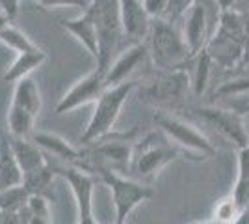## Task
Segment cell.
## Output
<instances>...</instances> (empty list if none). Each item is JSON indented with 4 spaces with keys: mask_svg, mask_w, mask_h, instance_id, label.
<instances>
[{
    "mask_svg": "<svg viewBox=\"0 0 249 224\" xmlns=\"http://www.w3.org/2000/svg\"><path fill=\"white\" fill-rule=\"evenodd\" d=\"M86 11L91 15L97 28V38H99L97 67L106 73L114 62L117 45L123 36L121 6H119V0H91Z\"/></svg>",
    "mask_w": 249,
    "mask_h": 224,
    "instance_id": "cell-1",
    "label": "cell"
},
{
    "mask_svg": "<svg viewBox=\"0 0 249 224\" xmlns=\"http://www.w3.org/2000/svg\"><path fill=\"white\" fill-rule=\"evenodd\" d=\"M134 88L136 84L132 81H126L121 84L108 86L104 90L101 99L95 103L93 114L88 122V127L84 129L82 137H80V142L84 146L93 144V142L104 139L112 133L115 122L121 114V108H123V105L126 103V99L132 94Z\"/></svg>",
    "mask_w": 249,
    "mask_h": 224,
    "instance_id": "cell-2",
    "label": "cell"
},
{
    "mask_svg": "<svg viewBox=\"0 0 249 224\" xmlns=\"http://www.w3.org/2000/svg\"><path fill=\"white\" fill-rule=\"evenodd\" d=\"M147 47L155 65L162 71L180 69L192 58L182 32H178L173 24L162 19L153 21Z\"/></svg>",
    "mask_w": 249,
    "mask_h": 224,
    "instance_id": "cell-3",
    "label": "cell"
},
{
    "mask_svg": "<svg viewBox=\"0 0 249 224\" xmlns=\"http://www.w3.org/2000/svg\"><path fill=\"white\" fill-rule=\"evenodd\" d=\"M177 157H178V149L169 144V139L164 133L162 135L151 133L138 146H134V157L130 168L136 172L138 178L153 180L158 172L164 170Z\"/></svg>",
    "mask_w": 249,
    "mask_h": 224,
    "instance_id": "cell-4",
    "label": "cell"
},
{
    "mask_svg": "<svg viewBox=\"0 0 249 224\" xmlns=\"http://www.w3.org/2000/svg\"><path fill=\"white\" fill-rule=\"evenodd\" d=\"M99 180L110 189L112 192V202L115 209V221H126L128 215L134 211L140 204L147 202L153 198L155 191L134 180H128L114 170H101Z\"/></svg>",
    "mask_w": 249,
    "mask_h": 224,
    "instance_id": "cell-5",
    "label": "cell"
},
{
    "mask_svg": "<svg viewBox=\"0 0 249 224\" xmlns=\"http://www.w3.org/2000/svg\"><path fill=\"white\" fill-rule=\"evenodd\" d=\"M155 123L169 140H173L177 146L184 148L190 153H196L201 159L212 157L216 153V148L212 142L192 123L184 122L182 118L171 116L167 112H156Z\"/></svg>",
    "mask_w": 249,
    "mask_h": 224,
    "instance_id": "cell-6",
    "label": "cell"
},
{
    "mask_svg": "<svg viewBox=\"0 0 249 224\" xmlns=\"http://www.w3.org/2000/svg\"><path fill=\"white\" fill-rule=\"evenodd\" d=\"M58 176H62L71 187V192L76 202V223L74 224H99L93 217V192H95V176L84 172L76 166L56 168Z\"/></svg>",
    "mask_w": 249,
    "mask_h": 224,
    "instance_id": "cell-7",
    "label": "cell"
},
{
    "mask_svg": "<svg viewBox=\"0 0 249 224\" xmlns=\"http://www.w3.org/2000/svg\"><path fill=\"white\" fill-rule=\"evenodd\" d=\"M106 88H108V84H106V73H104L103 69L95 67L93 71H89L86 77H82L76 84L71 86L63 94L62 99L56 105V114L62 116V114L71 112L74 108H80L84 105H89V103H97Z\"/></svg>",
    "mask_w": 249,
    "mask_h": 224,
    "instance_id": "cell-8",
    "label": "cell"
},
{
    "mask_svg": "<svg viewBox=\"0 0 249 224\" xmlns=\"http://www.w3.org/2000/svg\"><path fill=\"white\" fill-rule=\"evenodd\" d=\"M196 112H197V116L203 122H207L208 125H212L225 139L234 142L238 146V149L244 148V146H249V135H248L246 120L242 116H238L236 112L225 110V108H218V107H201Z\"/></svg>",
    "mask_w": 249,
    "mask_h": 224,
    "instance_id": "cell-9",
    "label": "cell"
},
{
    "mask_svg": "<svg viewBox=\"0 0 249 224\" xmlns=\"http://www.w3.org/2000/svg\"><path fill=\"white\" fill-rule=\"evenodd\" d=\"M190 84H192L190 77L182 67L173 71H162V75L155 79V82H151V86L147 88V101H153V103L178 101L186 96Z\"/></svg>",
    "mask_w": 249,
    "mask_h": 224,
    "instance_id": "cell-10",
    "label": "cell"
},
{
    "mask_svg": "<svg viewBox=\"0 0 249 224\" xmlns=\"http://www.w3.org/2000/svg\"><path fill=\"white\" fill-rule=\"evenodd\" d=\"M208 4L212 2H203L197 0L196 6L186 13L184 24H182V38L186 41L188 49L192 56H197L207 49L208 43Z\"/></svg>",
    "mask_w": 249,
    "mask_h": 224,
    "instance_id": "cell-11",
    "label": "cell"
},
{
    "mask_svg": "<svg viewBox=\"0 0 249 224\" xmlns=\"http://www.w3.org/2000/svg\"><path fill=\"white\" fill-rule=\"evenodd\" d=\"M121 6V28L123 36L128 38L132 45L143 43L153 26V17L147 13L143 0H119Z\"/></svg>",
    "mask_w": 249,
    "mask_h": 224,
    "instance_id": "cell-12",
    "label": "cell"
},
{
    "mask_svg": "<svg viewBox=\"0 0 249 224\" xmlns=\"http://www.w3.org/2000/svg\"><path fill=\"white\" fill-rule=\"evenodd\" d=\"M147 54H149L147 43H134V45H130L108 67V71H106V84L115 86L121 84V82H126L128 77L143 64Z\"/></svg>",
    "mask_w": 249,
    "mask_h": 224,
    "instance_id": "cell-13",
    "label": "cell"
},
{
    "mask_svg": "<svg viewBox=\"0 0 249 224\" xmlns=\"http://www.w3.org/2000/svg\"><path fill=\"white\" fill-rule=\"evenodd\" d=\"M32 140L45 151V153H52L54 157L62 159L67 163V166H80L82 161V149L74 148L71 142L62 139L60 135L54 133H47V131H37L32 135Z\"/></svg>",
    "mask_w": 249,
    "mask_h": 224,
    "instance_id": "cell-14",
    "label": "cell"
},
{
    "mask_svg": "<svg viewBox=\"0 0 249 224\" xmlns=\"http://www.w3.org/2000/svg\"><path fill=\"white\" fill-rule=\"evenodd\" d=\"M60 26L82 43L84 47L88 49V53L91 54L95 58V62H97V58H99V38H97L95 22L88 11H82L74 19H63V21H60Z\"/></svg>",
    "mask_w": 249,
    "mask_h": 224,
    "instance_id": "cell-15",
    "label": "cell"
},
{
    "mask_svg": "<svg viewBox=\"0 0 249 224\" xmlns=\"http://www.w3.org/2000/svg\"><path fill=\"white\" fill-rule=\"evenodd\" d=\"M10 144L13 153H15V159L21 166L22 176L26 172L36 170V168H39V166L49 163L47 157H45V151L32 139H13V137H10Z\"/></svg>",
    "mask_w": 249,
    "mask_h": 224,
    "instance_id": "cell-16",
    "label": "cell"
},
{
    "mask_svg": "<svg viewBox=\"0 0 249 224\" xmlns=\"http://www.w3.org/2000/svg\"><path fill=\"white\" fill-rule=\"evenodd\" d=\"M22 183V170L11 149L10 137L0 135V191Z\"/></svg>",
    "mask_w": 249,
    "mask_h": 224,
    "instance_id": "cell-17",
    "label": "cell"
},
{
    "mask_svg": "<svg viewBox=\"0 0 249 224\" xmlns=\"http://www.w3.org/2000/svg\"><path fill=\"white\" fill-rule=\"evenodd\" d=\"M11 105H15V107L30 112V114H34L36 118L39 116L41 105H43L41 92H39L37 82H36L32 77H26V79H21L19 82H15Z\"/></svg>",
    "mask_w": 249,
    "mask_h": 224,
    "instance_id": "cell-18",
    "label": "cell"
},
{
    "mask_svg": "<svg viewBox=\"0 0 249 224\" xmlns=\"http://www.w3.org/2000/svg\"><path fill=\"white\" fill-rule=\"evenodd\" d=\"M47 60V53L43 49L37 51H28V53H19L15 56V60L11 62V65L6 69L4 73V81L6 82H19L21 79L30 77L34 69H37L39 65Z\"/></svg>",
    "mask_w": 249,
    "mask_h": 224,
    "instance_id": "cell-19",
    "label": "cell"
},
{
    "mask_svg": "<svg viewBox=\"0 0 249 224\" xmlns=\"http://www.w3.org/2000/svg\"><path fill=\"white\" fill-rule=\"evenodd\" d=\"M231 196L242 211L249 207V146L238 149V174Z\"/></svg>",
    "mask_w": 249,
    "mask_h": 224,
    "instance_id": "cell-20",
    "label": "cell"
},
{
    "mask_svg": "<svg viewBox=\"0 0 249 224\" xmlns=\"http://www.w3.org/2000/svg\"><path fill=\"white\" fill-rule=\"evenodd\" d=\"M58 176L56 168L52 166L51 163L43 164L39 168L32 172H26L22 176V187L30 194H41V196H49V191L52 187V182L54 178Z\"/></svg>",
    "mask_w": 249,
    "mask_h": 224,
    "instance_id": "cell-21",
    "label": "cell"
},
{
    "mask_svg": "<svg viewBox=\"0 0 249 224\" xmlns=\"http://www.w3.org/2000/svg\"><path fill=\"white\" fill-rule=\"evenodd\" d=\"M34 122H36L34 114L15 107V105H10V110H8L10 137H13V139H32V135L36 133L34 131Z\"/></svg>",
    "mask_w": 249,
    "mask_h": 224,
    "instance_id": "cell-22",
    "label": "cell"
},
{
    "mask_svg": "<svg viewBox=\"0 0 249 224\" xmlns=\"http://www.w3.org/2000/svg\"><path fill=\"white\" fill-rule=\"evenodd\" d=\"M0 43H4L8 49L13 53H28V51H37L39 47L32 41L26 34L19 30L13 22H8L2 30H0Z\"/></svg>",
    "mask_w": 249,
    "mask_h": 224,
    "instance_id": "cell-23",
    "label": "cell"
},
{
    "mask_svg": "<svg viewBox=\"0 0 249 224\" xmlns=\"http://www.w3.org/2000/svg\"><path fill=\"white\" fill-rule=\"evenodd\" d=\"M26 224H52V209L49 196L30 194L28 204L24 207Z\"/></svg>",
    "mask_w": 249,
    "mask_h": 224,
    "instance_id": "cell-24",
    "label": "cell"
},
{
    "mask_svg": "<svg viewBox=\"0 0 249 224\" xmlns=\"http://www.w3.org/2000/svg\"><path fill=\"white\" fill-rule=\"evenodd\" d=\"M28 198H30V192L22 187V183L10 187V189H4V191H0V209L11 211V213L22 211L28 204Z\"/></svg>",
    "mask_w": 249,
    "mask_h": 224,
    "instance_id": "cell-25",
    "label": "cell"
},
{
    "mask_svg": "<svg viewBox=\"0 0 249 224\" xmlns=\"http://www.w3.org/2000/svg\"><path fill=\"white\" fill-rule=\"evenodd\" d=\"M210 64H212V58L207 51L197 54V67H196V77H194V90L201 94L205 92V88L208 84V75H210Z\"/></svg>",
    "mask_w": 249,
    "mask_h": 224,
    "instance_id": "cell-26",
    "label": "cell"
},
{
    "mask_svg": "<svg viewBox=\"0 0 249 224\" xmlns=\"http://www.w3.org/2000/svg\"><path fill=\"white\" fill-rule=\"evenodd\" d=\"M196 2L197 0H169L167 2L166 15H164L162 21L169 22V24H175L177 21L186 17V13L196 6Z\"/></svg>",
    "mask_w": 249,
    "mask_h": 224,
    "instance_id": "cell-27",
    "label": "cell"
},
{
    "mask_svg": "<svg viewBox=\"0 0 249 224\" xmlns=\"http://www.w3.org/2000/svg\"><path fill=\"white\" fill-rule=\"evenodd\" d=\"M240 211H242V209H240L238 205H236V202L232 200V196H229V198L221 200V202L216 205L214 219H216L218 223H221V224H229V223H232V221L238 217Z\"/></svg>",
    "mask_w": 249,
    "mask_h": 224,
    "instance_id": "cell-28",
    "label": "cell"
},
{
    "mask_svg": "<svg viewBox=\"0 0 249 224\" xmlns=\"http://www.w3.org/2000/svg\"><path fill=\"white\" fill-rule=\"evenodd\" d=\"M167 2L169 0H143V6H145L147 13L153 17V21H156V19H164Z\"/></svg>",
    "mask_w": 249,
    "mask_h": 224,
    "instance_id": "cell-29",
    "label": "cell"
},
{
    "mask_svg": "<svg viewBox=\"0 0 249 224\" xmlns=\"http://www.w3.org/2000/svg\"><path fill=\"white\" fill-rule=\"evenodd\" d=\"M41 6L47 8H56V6H69V8H80L82 11L88 10L91 0H37Z\"/></svg>",
    "mask_w": 249,
    "mask_h": 224,
    "instance_id": "cell-30",
    "label": "cell"
},
{
    "mask_svg": "<svg viewBox=\"0 0 249 224\" xmlns=\"http://www.w3.org/2000/svg\"><path fill=\"white\" fill-rule=\"evenodd\" d=\"M19 4H21V0H0V11L10 21H13L17 17V13H19Z\"/></svg>",
    "mask_w": 249,
    "mask_h": 224,
    "instance_id": "cell-31",
    "label": "cell"
},
{
    "mask_svg": "<svg viewBox=\"0 0 249 224\" xmlns=\"http://www.w3.org/2000/svg\"><path fill=\"white\" fill-rule=\"evenodd\" d=\"M236 2L238 0H214V4H216V8L219 11H232L234 6H236Z\"/></svg>",
    "mask_w": 249,
    "mask_h": 224,
    "instance_id": "cell-32",
    "label": "cell"
},
{
    "mask_svg": "<svg viewBox=\"0 0 249 224\" xmlns=\"http://www.w3.org/2000/svg\"><path fill=\"white\" fill-rule=\"evenodd\" d=\"M229 224H249V207L248 209H244V211H240V215L232 221V223Z\"/></svg>",
    "mask_w": 249,
    "mask_h": 224,
    "instance_id": "cell-33",
    "label": "cell"
},
{
    "mask_svg": "<svg viewBox=\"0 0 249 224\" xmlns=\"http://www.w3.org/2000/svg\"><path fill=\"white\" fill-rule=\"evenodd\" d=\"M188 224H221V223H218V221L212 217V219H208V221H194V223H188Z\"/></svg>",
    "mask_w": 249,
    "mask_h": 224,
    "instance_id": "cell-34",
    "label": "cell"
},
{
    "mask_svg": "<svg viewBox=\"0 0 249 224\" xmlns=\"http://www.w3.org/2000/svg\"><path fill=\"white\" fill-rule=\"evenodd\" d=\"M8 22H13V21H10V19H8V17H6V15L0 11V30H2V28H4Z\"/></svg>",
    "mask_w": 249,
    "mask_h": 224,
    "instance_id": "cell-35",
    "label": "cell"
},
{
    "mask_svg": "<svg viewBox=\"0 0 249 224\" xmlns=\"http://www.w3.org/2000/svg\"><path fill=\"white\" fill-rule=\"evenodd\" d=\"M246 125H248V135H249V112H248V116H246Z\"/></svg>",
    "mask_w": 249,
    "mask_h": 224,
    "instance_id": "cell-36",
    "label": "cell"
},
{
    "mask_svg": "<svg viewBox=\"0 0 249 224\" xmlns=\"http://www.w3.org/2000/svg\"><path fill=\"white\" fill-rule=\"evenodd\" d=\"M114 224H126V221H114Z\"/></svg>",
    "mask_w": 249,
    "mask_h": 224,
    "instance_id": "cell-37",
    "label": "cell"
},
{
    "mask_svg": "<svg viewBox=\"0 0 249 224\" xmlns=\"http://www.w3.org/2000/svg\"><path fill=\"white\" fill-rule=\"evenodd\" d=\"M203 2H214V0H203Z\"/></svg>",
    "mask_w": 249,
    "mask_h": 224,
    "instance_id": "cell-38",
    "label": "cell"
}]
</instances>
